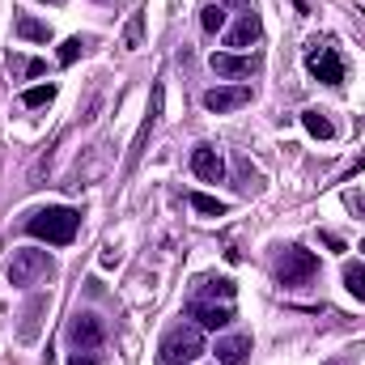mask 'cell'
<instances>
[{
	"label": "cell",
	"instance_id": "obj_1",
	"mask_svg": "<svg viewBox=\"0 0 365 365\" xmlns=\"http://www.w3.org/2000/svg\"><path fill=\"white\" fill-rule=\"evenodd\" d=\"M77 225H81V212H77V208H43V212H34V217L26 221V230H30L34 238H47V242H56V247H68V242L77 238Z\"/></svg>",
	"mask_w": 365,
	"mask_h": 365
},
{
	"label": "cell",
	"instance_id": "obj_2",
	"mask_svg": "<svg viewBox=\"0 0 365 365\" xmlns=\"http://www.w3.org/2000/svg\"><path fill=\"white\" fill-rule=\"evenodd\" d=\"M319 276V255L314 251H306V247H284L280 255H276V280L284 284V289H297V284H306V280H314Z\"/></svg>",
	"mask_w": 365,
	"mask_h": 365
},
{
	"label": "cell",
	"instance_id": "obj_3",
	"mask_svg": "<svg viewBox=\"0 0 365 365\" xmlns=\"http://www.w3.org/2000/svg\"><path fill=\"white\" fill-rule=\"evenodd\" d=\"M9 284L13 289H30V284H38L43 276L51 272V259H47V251H34V247H21V251H13L9 255Z\"/></svg>",
	"mask_w": 365,
	"mask_h": 365
},
{
	"label": "cell",
	"instance_id": "obj_4",
	"mask_svg": "<svg viewBox=\"0 0 365 365\" xmlns=\"http://www.w3.org/2000/svg\"><path fill=\"white\" fill-rule=\"evenodd\" d=\"M204 353V336L200 327H170L162 340V361L166 365H191Z\"/></svg>",
	"mask_w": 365,
	"mask_h": 365
},
{
	"label": "cell",
	"instance_id": "obj_5",
	"mask_svg": "<svg viewBox=\"0 0 365 365\" xmlns=\"http://www.w3.org/2000/svg\"><path fill=\"white\" fill-rule=\"evenodd\" d=\"M102 340H106V327H102L98 314H90V310L73 314V323H68V344H73L77 353H102Z\"/></svg>",
	"mask_w": 365,
	"mask_h": 365
},
{
	"label": "cell",
	"instance_id": "obj_6",
	"mask_svg": "<svg viewBox=\"0 0 365 365\" xmlns=\"http://www.w3.org/2000/svg\"><path fill=\"white\" fill-rule=\"evenodd\" d=\"M306 68H310V77H319L323 86H340V81H344V64H340L336 47L310 43V47H306Z\"/></svg>",
	"mask_w": 365,
	"mask_h": 365
},
{
	"label": "cell",
	"instance_id": "obj_7",
	"mask_svg": "<svg viewBox=\"0 0 365 365\" xmlns=\"http://www.w3.org/2000/svg\"><path fill=\"white\" fill-rule=\"evenodd\" d=\"M251 102V86H212L204 93V110L225 115V110H242Z\"/></svg>",
	"mask_w": 365,
	"mask_h": 365
},
{
	"label": "cell",
	"instance_id": "obj_8",
	"mask_svg": "<svg viewBox=\"0 0 365 365\" xmlns=\"http://www.w3.org/2000/svg\"><path fill=\"white\" fill-rule=\"evenodd\" d=\"M187 314L195 319V327H204V331H221V327H230V319H234V310H230V302H191L187 306Z\"/></svg>",
	"mask_w": 365,
	"mask_h": 365
},
{
	"label": "cell",
	"instance_id": "obj_9",
	"mask_svg": "<svg viewBox=\"0 0 365 365\" xmlns=\"http://www.w3.org/2000/svg\"><path fill=\"white\" fill-rule=\"evenodd\" d=\"M191 175L204 182H221L225 179V158L212 149V145H195V153H191Z\"/></svg>",
	"mask_w": 365,
	"mask_h": 365
},
{
	"label": "cell",
	"instance_id": "obj_10",
	"mask_svg": "<svg viewBox=\"0 0 365 365\" xmlns=\"http://www.w3.org/2000/svg\"><path fill=\"white\" fill-rule=\"evenodd\" d=\"M259 34H264V21H259V13H255V9H247V13L238 17V26L225 34V47H234V51H247L251 43H259Z\"/></svg>",
	"mask_w": 365,
	"mask_h": 365
},
{
	"label": "cell",
	"instance_id": "obj_11",
	"mask_svg": "<svg viewBox=\"0 0 365 365\" xmlns=\"http://www.w3.org/2000/svg\"><path fill=\"white\" fill-rule=\"evenodd\" d=\"M208 64H212L217 77H251V68H255V64H251L247 56H238V51H212Z\"/></svg>",
	"mask_w": 365,
	"mask_h": 365
},
{
	"label": "cell",
	"instance_id": "obj_12",
	"mask_svg": "<svg viewBox=\"0 0 365 365\" xmlns=\"http://www.w3.org/2000/svg\"><path fill=\"white\" fill-rule=\"evenodd\" d=\"M251 357V336H221L217 340V361L221 365H247Z\"/></svg>",
	"mask_w": 365,
	"mask_h": 365
},
{
	"label": "cell",
	"instance_id": "obj_13",
	"mask_svg": "<svg viewBox=\"0 0 365 365\" xmlns=\"http://www.w3.org/2000/svg\"><path fill=\"white\" fill-rule=\"evenodd\" d=\"M162 98H166V90H162V86H153V106H149V119L140 123V132H136V140H132V158H128V166H136V158H140V149H145V140H149V132H153V123H158V115H162Z\"/></svg>",
	"mask_w": 365,
	"mask_h": 365
},
{
	"label": "cell",
	"instance_id": "obj_14",
	"mask_svg": "<svg viewBox=\"0 0 365 365\" xmlns=\"http://www.w3.org/2000/svg\"><path fill=\"white\" fill-rule=\"evenodd\" d=\"M195 297H200V302H208V297L230 302V297H234V280H230V276H204V280L195 284Z\"/></svg>",
	"mask_w": 365,
	"mask_h": 365
},
{
	"label": "cell",
	"instance_id": "obj_15",
	"mask_svg": "<svg viewBox=\"0 0 365 365\" xmlns=\"http://www.w3.org/2000/svg\"><path fill=\"white\" fill-rule=\"evenodd\" d=\"M17 38H26V43H51V26L26 13V17H17Z\"/></svg>",
	"mask_w": 365,
	"mask_h": 365
},
{
	"label": "cell",
	"instance_id": "obj_16",
	"mask_svg": "<svg viewBox=\"0 0 365 365\" xmlns=\"http://www.w3.org/2000/svg\"><path fill=\"white\" fill-rule=\"evenodd\" d=\"M302 128H306L310 136H319V140H331V136H336V123H331L323 110H302Z\"/></svg>",
	"mask_w": 365,
	"mask_h": 365
},
{
	"label": "cell",
	"instance_id": "obj_17",
	"mask_svg": "<svg viewBox=\"0 0 365 365\" xmlns=\"http://www.w3.org/2000/svg\"><path fill=\"white\" fill-rule=\"evenodd\" d=\"M56 102V86H34V90L21 93V106L26 110H43V106H51Z\"/></svg>",
	"mask_w": 365,
	"mask_h": 365
},
{
	"label": "cell",
	"instance_id": "obj_18",
	"mask_svg": "<svg viewBox=\"0 0 365 365\" xmlns=\"http://www.w3.org/2000/svg\"><path fill=\"white\" fill-rule=\"evenodd\" d=\"M344 289L357 302H365V264H344Z\"/></svg>",
	"mask_w": 365,
	"mask_h": 365
},
{
	"label": "cell",
	"instance_id": "obj_19",
	"mask_svg": "<svg viewBox=\"0 0 365 365\" xmlns=\"http://www.w3.org/2000/svg\"><path fill=\"white\" fill-rule=\"evenodd\" d=\"M140 38H145V13H132V17H128V26H123V47H128V51H136V47H140Z\"/></svg>",
	"mask_w": 365,
	"mask_h": 365
},
{
	"label": "cell",
	"instance_id": "obj_20",
	"mask_svg": "<svg viewBox=\"0 0 365 365\" xmlns=\"http://www.w3.org/2000/svg\"><path fill=\"white\" fill-rule=\"evenodd\" d=\"M191 208L204 212V217H225V204L212 200V195H204V191H191Z\"/></svg>",
	"mask_w": 365,
	"mask_h": 365
},
{
	"label": "cell",
	"instance_id": "obj_21",
	"mask_svg": "<svg viewBox=\"0 0 365 365\" xmlns=\"http://www.w3.org/2000/svg\"><path fill=\"white\" fill-rule=\"evenodd\" d=\"M200 26H204L208 34H217V30H225V9H221V4H208V9L200 13Z\"/></svg>",
	"mask_w": 365,
	"mask_h": 365
},
{
	"label": "cell",
	"instance_id": "obj_22",
	"mask_svg": "<svg viewBox=\"0 0 365 365\" xmlns=\"http://www.w3.org/2000/svg\"><path fill=\"white\" fill-rule=\"evenodd\" d=\"M9 64H13V77H43V73H47L43 60H21V56H13Z\"/></svg>",
	"mask_w": 365,
	"mask_h": 365
},
{
	"label": "cell",
	"instance_id": "obj_23",
	"mask_svg": "<svg viewBox=\"0 0 365 365\" xmlns=\"http://www.w3.org/2000/svg\"><path fill=\"white\" fill-rule=\"evenodd\" d=\"M86 47H90V43H86V38H81V34H77V38H68V43H64V47H60V64H64V68H68V64H77V60H81V51H86Z\"/></svg>",
	"mask_w": 365,
	"mask_h": 365
},
{
	"label": "cell",
	"instance_id": "obj_24",
	"mask_svg": "<svg viewBox=\"0 0 365 365\" xmlns=\"http://www.w3.org/2000/svg\"><path fill=\"white\" fill-rule=\"evenodd\" d=\"M255 182H259V175L251 170V162H247V158H238V191H251Z\"/></svg>",
	"mask_w": 365,
	"mask_h": 365
},
{
	"label": "cell",
	"instance_id": "obj_25",
	"mask_svg": "<svg viewBox=\"0 0 365 365\" xmlns=\"http://www.w3.org/2000/svg\"><path fill=\"white\" fill-rule=\"evenodd\" d=\"M98 361H102L98 353H73V357H68V365H98Z\"/></svg>",
	"mask_w": 365,
	"mask_h": 365
},
{
	"label": "cell",
	"instance_id": "obj_26",
	"mask_svg": "<svg viewBox=\"0 0 365 365\" xmlns=\"http://www.w3.org/2000/svg\"><path fill=\"white\" fill-rule=\"evenodd\" d=\"M225 4H234V9H255V0H225Z\"/></svg>",
	"mask_w": 365,
	"mask_h": 365
},
{
	"label": "cell",
	"instance_id": "obj_27",
	"mask_svg": "<svg viewBox=\"0 0 365 365\" xmlns=\"http://www.w3.org/2000/svg\"><path fill=\"white\" fill-rule=\"evenodd\" d=\"M327 365H353V361H349V357H331Z\"/></svg>",
	"mask_w": 365,
	"mask_h": 365
},
{
	"label": "cell",
	"instance_id": "obj_28",
	"mask_svg": "<svg viewBox=\"0 0 365 365\" xmlns=\"http://www.w3.org/2000/svg\"><path fill=\"white\" fill-rule=\"evenodd\" d=\"M47 4H56V0H47Z\"/></svg>",
	"mask_w": 365,
	"mask_h": 365
},
{
	"label": "cell",
	"instance_id": "obj_29",
	"mask_svg": "<svg viewBox=\"0 0 365 365\" xmlns=\"http://www.w3.org/2000/svg\"><path fill=\"white\" fill-rule=\"evenodd\" d=\"M361 251H365V242H361Z\"/></svg>",
	"mask_w": 365,
	"mask_h": 365
}]
</instances>
